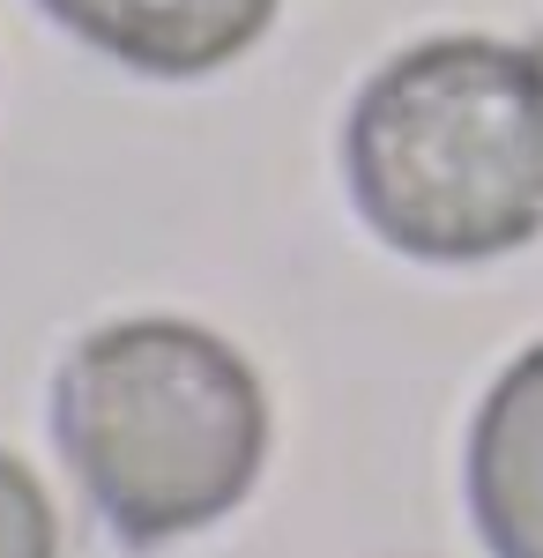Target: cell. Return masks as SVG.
<instances>
[{"label":"cell","mask_w":543,"mask_h":558,"mask_svg":"<svg viewBox=\"0 0 543 558\" xmlns=\"http://www.w3.org/2000/svg\"><path fill=\"white\" fill-rule=\"evenodd\" d=\"M52 439L105 529L157 551L224 521L261 476L268 402L239 350L171 320H105L52 380Z\"/></svg>","instance_id":"2"},{"label":"cell","mask_w":543,"mask_h":558,"mask_svg":"<svg viewBox=\"0 0 543 558\" xmlns=\"http://www.w3.org/2000/svg\"><path fill=\"white\" fill-rule=\"evenodd\" d=\"M0 558H60L52 499L15 454H0Z\"/></svg>","instance_id":"5"},{"label":"cell","mask_w":543,"mask_h":558,"mask_svg":"<svg viewBox=\"0 0 543 558\" xmlns=\"http://www.w3.org/2000/svg\"><path fill=\"white\" fill-rule=\"evenodd\" d=\"M342 179L379 246L439 268L543 231V52L424 38L350 97Z\"/></svg>","instance_id":"1"},{"label":"cell","mask_w":543,"mask_h":558,"mask_svg":"<svg viewBox=\"0 0 543 558\" xmlns=\"http://www.w3.org/2000/svg\"><path fill=\"white\" fill-rule=\"evenodd\" d=\"M469 521L492 558H543V343L506 365L469 425Z\"/></svg>","instance_id":"4"},{"label":"cell","mask_w":543,"mask_h":558,"mask_svg":"<svg viewBox=\"0 0 543 558\" xmlns=\"http://www.w3.org/2000/svg\"><path fill=\"white\" fill-rule=\"evenodd\" d=\"M38 8L68 38L157 83H194L231 68L276 15V0H38Z\"/></svg>","instance_id":"3"}]
</instances>
